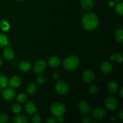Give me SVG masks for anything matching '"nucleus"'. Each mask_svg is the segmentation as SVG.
Masks as SVG:
<instances>
[{"mask_svg":"<svg viewBox=\"0 0 123 123\" xmlns=\"http://www.w3.org/2000/svg\"><path fill=\"white\" fill-rule=\"evenodd\" d=\"M48 64L52 67H57L61 64V60L57 56H52L48 60Z\"/></svg>","mask_w":123,"mask_h":123,"instance_id":"f3484780","label":"nucleus"},{"mask_svg":"<svg viewBox=\"0 0 123 123\" xmlns=\"http://www.w3.org/2000/svg\"><path fill=\"white\" fill-rule=\"evenodd\" d=\"M28 98V96L25 93H20L16 97V100L19 103H24L26 101Z\"/></svg>","mask_w":123,"mask_h":123,"instance_id":"a878e982","label":"nucleus"},{"mask_svg":"<svg viewBox=\"0 0 123 123\" xmlns=\"http://www.w3.org/2000/svg\"><path fill=\"white\" fill-rule=\"evenodd\" d=\"M18 1H25V0H18Z\"/></svg>","mask_w":123,"mask_h":123,"instance_id":"37998d69","label":"nucleus"},{"mask_svg":"<svg viewBox=\"0 0 123 123\" xmlns=\"http://www.w3.org/2000/svg\"><path fill=\"white\" fill-rule=\"evenodd\" d=\"M21 84V79L19 76H12L9 80V85L13 88H18Z\"/></svg>","mask_w":123,"mask_h":123,"instance_id":"ddd939ff","label":"nucleus"},{"mask_svg":"<svg viewBox=\"0 0 123 123\" xmlns=\"http://www.w3.org/2000/svg\"><path fill=\"white\" fill-rule=\"evenodd\" d=\"M81 6L85 10L90 11L93 8L94 4L92 0H82Z\"/></svg>","mask_w":123,"mask_h":123,"instance_id":"a211bd4d","label":"nucleus"},{"mask_svg":"<svg viewBox=\"0 0 123 123\" xmlns=\"http://www.w3.org/2000/svg\"><path fill=\"white\" fill-rule=\"evenodd\" d=\"M100 69L104 74H109L112 70V64L109 61H105L101 65Z\"/></svg>","mask_w":123,"mask_h":123,"instance_id":"f8f14e48","label":"nucleus"},{"mask_svg":"<svg viewBox=\"0 0 123 123\" xmlns=\"http://www.w3.org/2000/svg\"><path fill=\"white\" fill-rule=\"evenodd\" d=\"M66 110L64 105L60 102H56L52 105L50 107V112L55 117H62Z\"/></svg>","mask_w":123,"mask_h":123,"instance_id":"7ed1b4c3","label":"nucleus"},{"mask_svg":"<svg viewBox=\"0 0 123 123\" xmlns=\"http://www.w3.org/2000/svg\"><path fill=\"white\" fill-rule=\"evenodd\" d=\"M110 58L111 60H115L118 62H121L123 61L122 56L120 54H113L110 56Z\"/></svg>","mask_w":123,"mask_h":123,"instance_id":"cd10ccee","label":"nucleus"},{"mask_svg":"<svg viewBox=\"0 0 123 123\" xmlns=\"http://www.w3.org/2000/svg\"><path fill=\"white\" fill-rule=\"evenodd\" d=\"M79 60L76 55H70L66 58L62 62L64 68L68 71H73L78 67Z\"/></svg>","mask_w":123,"mask_h":123,"instance_id":"f03ea898","label":"nucleus"},{"mask_svg":"<svg viewBox=\"0 0 123 123\" xmlns=\"http://www.w3.org/2000/svg\"><path fill=\"white\" fill-rule=\"evenodd\" d=\"M1 64H2V59L0 58V66H1Z\"/></svg>","mask_w":123,"mask_h":123,"instance_id":"a19ab883","label":"nucleus"},{"mask_svg":"<svg viewBox=\"0 0 123 123\" xmlns=\"http://www.w3.org/2000/svg\"><path fill=\"white\" fill-rule=\"evenodd\" d=\"M115 37L117 42L118 43H123V30L121 28H118L115 31Z\"/></svg>","mask_w":123,"mask_h":123,"instance_id":"412c9836","label":"nucleus"},{"mask_svg":"<svg viewBox=\"0 0 123 123\" xmlns=\"http://www.w3.org/2000/svg\"><path fill=\"white\" fill-rule=\"evenodd\" d=\"M0 28L4 31H7L9 30L10 25L5 20H1L0 21Z\"/></svg>","mask_w":123,"mask_h":123,"instance_id":"bb28decb","label":"nucleus"},{"mask_svg":"<svg viewBox=\"0 0 123 123\" xmlns=\"http://www.w3.org/2000/svg\"><path fill=\"white\" fill-rule=\"evenodd\" d=\"M37 90V86L35 83H31L26 88V92L30 96H33Z\"/></svg>","mask_w":123,"mask_h":123,"instance_id":"6ab92c4d","label":"nucleus"},{"mask_svg":"<svg viewBox=\"0 0 123 123\" xmlns=\"http://www.w3.org/2000/svg\"><path fill=\"white\" fill-rule=\"evenodd\" d=\"M18 67H19V70L23 72H28L29 71L31 70V65L29 61H21L18 64Z\"/></svg>","mask_w":123,"mask_h":123,"instance_id":"9b49d317","label":"nucleus"},{"mask_svg":"<svg viewBox=\"0 0 123 123\" xmlns=\"http://www.w3.org/2000/svg\"><path fill=\"white\" fill-rule=\"evenodd\" d=\"M115 12L117 14L122 16L123 14V4L122 2L117 4L115 6Z\"/></svg>","mask_w":123,"mask_h":123,"instance_id":"5701e85b","label":"nucleus"},{"mask_svg":"<svg viewBox=\"0 0 123 123\" xmlns=\"http://www.w3.org/2000/svg\"><path fill=\"white\" fill-rule=\"evenodd\" d=\"M53 77H54V79H55V80H59L60 78V74H59L58 72H54V74H53Z\"/></svg>","mask_w":123,"mask_h":123,"instance_id":"f704fd0d","label":"nucleus"},{"mask_svg":"<svg viewBox=\"0 0 123 123\" xmlns=\"http://www.w3.org/2000/svg\"><path fill=\"white\" fill-rule=\"evenodd\" d=\"M106 108L110 111H115L118 106V102L114 97H108L105 100Z\"/></svg>","mask_w":123,"mask_h":123,"instance_id":"39448f33","label":"nucleus"},{"mask_svg":"<svg viewBox=\"0 0 123 123\" xmlns=\"http://www.w3.org/2000/svg\"><path fill=\"white\" fill-rule=\"evenodd\" d=\"M13 122L14 123H27L28 122V118L24 115H18L14 117Z\"/></svg>","mask_w":123,"mask_h":123,"instance_id":"aec40b11","label":"nucleus"},{"mask_svg":"<svg viewBox=\"0 0 123 123\" xmlns=\"http://www.w3.org/2000/svg\"><path fill=\"white\" fill-rule=\"evenodd\" d=\"M82 122L83 123H91L92 120H91V118H90L88 117H85L83 118Z\"/></svg>","mask_w":123,"mask_h":123,"instance_id":"473e14b6","label":"nucleus"},{"mask_svg":"<svg viewBox=\"0 0 123 123\" xmlns=\"http://www.w3.org/2000/svg\"><path fill=\"white\" fill-rule=\"evenodd\" d=\"M8 38L6 35L0 33V47L6 46L8 44Z\"/></svg>","mask_w":123,"mask_h":123,"instance_id":"b1692460","label":"nucleus"},{"mask_svg":"<svg viewBox=\"0 0 123 123\" xmlns=\"http://www.w3.org/2000/svg\"><path fill=\"white\" fill-rule=\"evenodd\" d=\"M55 89L56 92L61 96H64L68 91V87L67 84L62 80H58L55 84Z\"/></svg>","mask_w":123,"mask_h":123,"instance_id":"20e7f679","label":"nucleus"},{"mask_svg":"<svg viewBox=\"0 0 123 123\" xmlns=\"http://www.w3.org/2000/svg\"><path fill=\"white\" fill-rule=\"evenodd\" d=\"M83 80L86 84H90L95 79V73L91 70H86L82 74Z\"/></svg>","mask_w":123,"mask_h":123,"instance_id":"423d86ee","label":"nucleus"},{"mask_svg":"<svg viewBox=\"0 0 123 123\" xmlns=\"http://www.w3.org/2000/svg\"><path fill=\"white\" fill-rule=\"evenodd\" d=\"M63 121L64 120L61 117H58V122L60 123H62Z\"/></svg>","mask_w":123,"mask_h":123,"instance_id":"e433bc0d","label":"nucleus"},{"mask_svg":"<svg viewBox=\"0 0 123 123\" xmlns=\"http://www.w3.org/2000/svg\"><path fill=\"white\" fill-rule=\"evenodd\" d=\"M108 5H109V7H114V2H113V1H110V2H109V4H108Z\"/></svg>","mask_w":123,"mask_h":123,"instance_id":"58836bf2","label":"nucleus"},{"mask_svg":"<svg viewBox=\"0 0 123 123\" xmlns=\"http://www.w3.org/2000/svg\"><path fill=\"white\" fill-rule=\"evenodd\" d=\"M3 56L7 60H13L14 56V50L10 47H7L4 49L3 51Z\"/></svg>","mask_w":123,"mask_h":123,"instance_id":"2eb2a0df","label":"nucleus"},{"mask_svg":"<svg viewBox=\"0 0 123 123\" xmlns=\"http://www.w3.org/2000/svg\"><path fill=\"white\" fill-rule=\"evenodd\" d=\"M78 110L82 114H88L90 111V106L85 101H80L78 105Z\"/></svg>","mask_w":123,"mask_h":123,"instance_id":"1a4fd4ad","label":"nucleus"},{"mask_svg":"<svg viewBox=\"0 0 123 123\" xmlns=\"http://www.w3.org/2000/svg\"><path fill=\"white\" fill-rule=\"evenodd\" d=\"M46 62L43 60H38L35 62L33 67V70L37 74H40L43 72L46 68Z\"/></svg>","mask_w":123,"mask_h":123,"instance_id":"6e6552de","label":"nucleus"},{"mask_svg":"<svg viewBox=\"0 0 123 123\" xmlns=\"http://www.w3.org/2000/svg\"><path fill=\"white\" fill-rule=\"evenodd\" d=\"M108 92L112 95H114L118 91V84L114 80H111L108 83Z\"/></svg>","mask_w":123,"mask_h":123,"instance_id":"dca6fc26","label":"nucleus"},{"mask_svg":"<svg viewBox=\"0 0 123 123\" xmlns=\"http://www.w3.org/2000/svg\"><path fill=\"white\" fill-rule=\"evenodd\" d=\"M111 120L112 121V120H116V117H112Z\"/></svg>","mask_w":123,"mask_h":123,"instance_id":"ea45409f","label":"nucleus"},{"mask_svg":"<svg viewBox=\"0 0 123 123\" xmlns=\"http://www.w3.org/2000/svg\"><path fill=\"white\" fill-rule=\"evenodd\" d=\"M114 1H116V2H119V1H121V0H114Z\"/></svg>","mask_w":123,"mask_h":123,"instance_id":"79ce46f5","label":"nucleus"},{"mask_svg":"<svg viewBox=\"0 0 123 123\" xmlns=\"http://www.w3.org/2000/svg\"><path fill=\"white\" fill-rule=\"evenodd\" d=\"M119 94H120V96H121V97H123V88H121L120 90V91H119Z\"/></svg>","mask_w":123,"mask_h":123,"instance_id":"4c0bfd02","label":"nucleus"},{"mask_svg":"<svg viewBox=\"0 0 123 123\" xmlns=\"http://www.w3.org/2000/svg\"><path fill=\"white\" fill-rule=\"evenodd\" d=\"M22 107L18 103H13L12 106V111L14 114H18L21 112Z\"/></svg>","mask_w":123,"mask_h":123,"instance_id":"393cba45","label":"nucleus"},{"mask_svg":"<svg viewBox=\"0 0 123 123\" xmlns=\"http://www.w3.org/2000/svg\"><path fill=\"white\" fill-rule=\"evenodd\" d=\"M25 109L26 112L29 115H32L37 111L34 104L31 101H28L25 105Z\"/></svg>","mask_w":123,"mask_h":123,"instance_id":"4468645a","label":"nucleus"},{"mask_svg":"<svg viewBox=\"0 0 123 123\" xmlns=\"http://www.w3.org/2000/svg\"><path fill=\"white\" fill-rule=\"evenodd\" d=\"M8 78L5 74H0V88H4L8 85Z\"/></svg>","mask_w":123,"mask_h":123,"instance_id":"4be33fe9","label":"nucleus"},{"mask_svg":"<svg viewBox=\"0 0 123 123\" xmlns=\"http://www.w3.org/2000/svg\"><path fill=\"white\" fill-rule=\"evenodd\" d=\"M9 121V117L6 114L0 115V123H6Z\"/></svg>","mask_w":123,"mask_h":123,"instance_id":"c85d7f7f","label":"nucleus"},{"mask_svg":"<svg viewBox=\"0 0 123 123\" xmlns=\"http://www.w3.org/2000/svg\"><path fill=\"white\" fill-rule=\"evenodd\" d=\"M98 24V17L93 13L85 14L82 19V25L84 28L87 31H92L96 29Z\"/></svg>","mask_w":123,"mask_h":123,"instance_id":"f257e3e1","label":"nucleus"},{"mask_svg":"<svg viewBox=\"0 0 123 123\" xmlns=\"http://www.w3.org/2000/svg\"><path fill=\"white\" fill-rule=\"evenodd\" d=\"M97 91H98V88H97V86L94 85H91V86L89 88V91H90V93L93 94H95L97 92Z\"/></svg>","mask_w":123,"mask_h":123,"instance_id":"c756f323","label":"nucleus"},{"mask_svg":"<svg viewBox=\"0 0 123 123\" xmlns=\"http://www.w3.org/2000/svg\"><path fill=\"white\" fill-rule=\"evenodd\" d=\"M37 82L38 84L42 85V84H44V82H45V78H44L43 76L39 75L38 78H37Z\"/></svg>","mask_w":123,"mask_h":123,"instance_id":"2f4dec72","label":"nucleus"},{"mask_svg":"<svg viewBox=\"0 0 123 123\" xmlns=\"http://www.w3.org/2000/svg\"><path fill=\"white\" fill-rule=\"evenodd\" d=\"M2 97L6 100L7 101H12L16 97V92L12 88H7L2 91Z\"/></svg>","mask_w":123,"mask_h":123,"instance_id":"0eeeda50","label":"nucleus"},{"mask_svg":"<svg viewBox=\"0 0 123 123\" xmlns=\"http://www.w3.org/2000/svg\"><path fill=\"white\" fill-rule=\"evenodd\" d=\"M118 118L121 121H123V109H121L120 111H119Z\"/></svg>","mask_w":123,"mask_h":123,"instance_id":"c9c22d12","label":"nucleus"},{"mask_svg":"<svg viewBox=\"0 0 123 123\" xmlns=\"http://www.w3.org/2000/svg\"><path fill=\"white\" fill-rule=\"evenodd\" d=\"M56 122H57V120L53 117L49 118L46 121V123H56Z\"/></svg>","mask_w":123,"mask_h":123,"instance_id":"72a5a7b5","label":"nucleus"},{"mask_svg":"<svg viewBox=\"0 0 123 123\" xmlns=\"http://www.w3.org/2000/svg\"><path fill=\"white\" fill-rule=\"evenodd\" d=\"M32 121L34 123H40L42 121L41 117L37 114H35L32 118Z\"/></svg>","mask_w":123,"mask_h":123,"instance_id":"7c9ffc66","label":"nucleus"},{"mask_svg":"<svg viewBox=\"0 0 123 123\" xmlns=\"http://www.w3.org/2000/svg\"><path fill=\"white\" fill-rule=\"evenodd\" d=\"M106 115V112L102 108H97L92 111L91 115L92 118L96 120H101Z\"/></svg>","mask_w":123,"mask_h":123,"instance_id":"9d476101","label":"nucleus"}]
</instances>
